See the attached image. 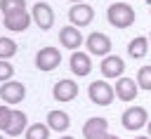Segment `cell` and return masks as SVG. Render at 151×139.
Here are the masks:
<instances>
[{
  "instance_id": "d6986e66",
  "label": "cell",
  "mask_w": 151,
  "mask_h": 139,
  "mask_svg": "<svg viewBox=\"0 0 151 139\" xmlns=\"http://www.w3.org/2000/svg\"><path fill=\"white\" fill-rule=\"evenodd\" d=\"M26 139H50V127L45 123H33L26 127Z\"/></svg>"
},
{
  "instance_id": "9c48e42d",
  "label": "cell",
  "mask_w": 151,
  "mask_h": 139,
  "mask_svg": "<svg viewBox=\"0 0 151 139\" xmlns=\"http://www.w3.org/2000/svg\"><path fill=\"white\" fill-rule=\"evenodd\" d=\"M106 134H109V120L106 118L94 115V118L85 120V125H83V137L85 139H106Z\"/></svg>"
},
{
  "instance_id": "f1b7e54d",
  "label": "cell",
  "mask_w": 151,
  "mask_h": 139,
  "mask_svg": "<svg viewBox=\"0 0 151 139\" xmlns=\"http://www.w3.org/2000/svg\"><path fill=\"white\" fill-rule=\"evenodd\" d=\"M71 2H83V0H71Z\"/></svg>"
},
{
  "instance_id": "f546056e",
  "label": "cell",
  "mask_w": 151,
  "mask_h": 139,
  "mask_svg": "<svg viewBox=\"0 0 151 139\" xmlns=\"http://www.w3.org/2000/svg\"><path fill=\"white\" fill-rule=\"evenodd\" d=\"M149 42H151V33H149Z\"/></svg>"
},
{
  "instance_id": "ac0fdd59",
  "label": "cell",
  "mask_w": 151,
  "mask_h": 139,
  "mask_svg": "<svg viewBox=\"0 0 151 139\" xmlns=\"http://www.w3.org/2000/svg\"><path fill=\"white\" fill-rule=\"evenodd\" d=\"M146 52H149V40H146L144 35H137V38L130 40V45H127V57H132V59H144Z\"/></svg>"
},
{
  "instance_id": "5b68a950",
  "label": "cell",
  "mask_w": 151,
  "mask_h": 139,
  "mask_svg": "<svg viewBox=\"0 0 151 139\" xmlns=\"http://www.w3.org/2000/svg\"><path fill=\"white\" fill-rule=\"evenodd\" d=\"M85 45H87V52H90L92 57H106V54H111V47H113L111 38H109L106 33H99V31L90 33V35L85 38Z\"/></svg>"
},
{
  "instance_id": "8fae6325",
  "label": "cell",
  "mask_w": 151,
  "mask_h": 139,
  "mask_svg": "<svg viewBox=\"0 0 151 139\" xmlns=\"http://www.w3.org/2000/svg\"><path fill=\"white\" fill-rule=\"evenodd\" d=\"M2 24H5L7 31H12V33H21V31L28 28V24H31V14H28L26 9L9 12V14H2Z\"/></svg>"
},
{
  "instance_id": "7402d4cb",
  "label": "cell",
  "mask_w": 151,
  "mask_h": 139,
  "mask_svg": "<svg viewBox=\"0 0 151 139\" xmlns=\"http://www.w3.org/2000/svg\"><path fill=\"white\" fill-rule=\"evenodd\" d=\"M19 9H26V0H0V14H9Z\"/></svg>"
},
{
  "instance_id": "52a82bcc",
  "label": "cell",
  "mask_w": 151,
  "mask_h": 139,
  "mask_svg": "<svg viewBox=\"0 0 151 139\" xmlns=\"http://www.w3.org/2000/svg\"><path fill=\"white\" fill-rule=\"evenodd\" d=\"M31 19L38 24L40 31H50L54 26V9L47 2H35L33 9H31Z\"/></svg>"
},
{
  "instance_id": "30bf717a",
  "label": "cell",
  "mask_w": 151,
  "mask_h": 139,
  "mask_svg": "<svg viewBox=\"0 0 151 139\" xmlns=\"http://www.w3.org/2000/svg\"><path fill=\"white\" fill-rule=\"evenodd\" d=\"M52 97H54L57 101H73V99L78 97V82L71 80V78L57 80L54 87H52Z\"/></svg>"
},
{
  "instance_id": "4316f807",
  "label": "cell",
  "mask_w": 151,
  "mask_h": 139,
  "mask_svg": "<svg viewBox=\"0 0 151 139\" xmlns=\"http://www.w3.org/2000/svg\"><path fill=\"white\" fill-rule=\"evenodd\" d=\"M59 139H76V137H68V134H64V137H59Z\"/></svg>"
},
{
  "instance_id": "4dcf8cb0",
  "label": "cell",
  "mask_w": 151,
  "mask_h": 139,
  "mask_svg": "<svg viewBox=\"0 0 151 139\" xmlns=\"http://www.w3.org/2000/svg\"><path fill=\"white\" fill-rule=\"evenodd\" d=\"M0 139H5V137H2V134H0Z\"/></svg>"
},
{
  "instance_id": "7a4b0ae2",
  "label": "cell",
  "mask_w": 151,
  "mask_h": 139,
  "mask_svg": "<svg viewBox=\"0 0 151 139\" xmlns=\"http://www.w3.org/2000/svg\"><path fill=\"white\" fill-rule=\"evenodd\" d=\"M87 97H90V101L97 104V106H109V104H113L116 92H113V85H109L106 78H104V80H92V82H90Z\"/></svg>"
},
{
  "instance_id": "7c38bea8",
  "label": "cell",
  "mask_w": 151,
  "mask_h": 139,
  "mask_svg": "<svg viewBox=\"0 0 151 139\" xmlns=\"http://www.w3.org/2000/svg\"><path fill=\"white\" fill-rule=\"evenodd\" d=\"M99 68H101V75H104V78H120L123 71H125V61H123L118 54H106V57L101 59Z\"/></svg>"
},
{
  "instance_id": "5bb4252c",
  "label": "cell",
  "mask_w": 151,
  "mask_h": 139,
  "mask_svg": "<svg viewBox=\"0 0 151 139\" xmlns=\"http://www.w3.org/2000/svg\"><path fill=\"white\" fill-rule=\"evenodd\" d=\"M113 92H116V97H118L120 101H132V99L137 97V80L120 75V78H116Z\"/></svg>"
},
{
  "instance_id": "83f0119b",
  "label": "cell",
  "mask_w": 151,
  "mask_h": 139,
  "mask_svg": "<svg viewBox=\"0 0 151 139\" xmlns=\"http://www.w3.org/2000/svg\"><path fill=\"white\" fill-rule=\"evenodd\" d=\"M134 139H151V137H149V134H146V137H134Z\"/></svg>"
},
{
  "instance_id": "4fadbf2b",
  "label": "cell",
  "mask_w": 151,
  "mask_h": 139,
  "mask_svg": "<svg viewBox=\"0 0 151 139\" xmlns=\"http://www.w3.org/2000/svg\"><path fill=\"white\" fill-rule=\"evenodd\" d=\"M83 33H80V28H76V26H64L61 31H59V42H61V47H66V49H71V52H76L80 45H83Z\"/></svg>"
},
{
  "instance_id": "1f68e13d",
  "label": "cell",
  "mask_w": 151,
  "mask_h": 139,
  "mask_svg": "<svg viewBox=\"0 0 151 139\" xmlns=\"http://www.w3.org/2000/svg\"><path fill=\"white\" fill-rule=\"evenodd\" d=\"M149 9H151V5H149Z\"/></svg>"
},
{
  "instance_id": "ffe728a7",
  "label": "cell",
  "mask_w": 151,
  "mask_h": 139,
  "mask_svg": "<svg viewBox=\"0 0 151 139\" xmlns=\"http://www.w3.org/2000/svg\"><path fill=\"white\" fill-rule=\"evenodd\" d=\"M14 54H17V42H14L12 38L0 35V59H9V57H14Z\"/></svg>"
},
{
  "instance_id": "3957f363",
  "label": "cell",
  "mask_w": 151,
  "mask_h": 139,
  "mask_svg": "<svg viewBox=\"0 0 151 139\" xmlns=\"http://www.w3.org/2000/svg\"><path fill=\"white\" fill-rule=\"evenodd\" d=\"M120 123H123V127H125L127 132H137V130L146 127L149 113H146L144 106H130V108H125V113L120 115Z\"/></svg>"
},
{
  "instance_id": "9a60e30c",
  "label": "cell",
  "mask_w": 151,
  "mask_h": 139,
  "mask_svg": "<svg viewBox=\"0 0 151 139\" xmlns=\"http://www.w3.org/2000/svg\"><path fill=\"white\" fill-rule=\"evenodd\" d=\"M68 66H71V73L73 75H90V71H92V59L85 54V52H73L71 57H68Z\"/></svg>"
},
{
  "instance_id": "277c9868",
  "label": "cell",
  "mask_w": 151,
  "mask_h": 139,
  "mask_svg": "<svg viewBox=\"0 0 151 139\" xmlns=\"http://www.w3.org/2000/svg\"><path fill=\"white\" fill-rule=\"evenodd\" d=\"M61 64V52L57 47H42L35 52V68L42 71V73H50L54 71L57 66Z\"/></svg>"
},
{
  "instance_id": "484cf974",
  "label": "cell",
  "mask_w": 151,
  "mask_h": 139,
  "mask_svg": "<svg viewBox=\"0 0 151 139\" xmlns=\"http://www.w3.org/2000/svg\"><path fill=\"white\" fill-rule=\"evenodd\" d=\"M106 139H118V137L116 134H106Z\"/></svg>"
},
{
  "instance_id": "8992f818",
  "label": "cell",
  "mask_w": 151,
  "mask_h": 139,
  "mask_svg": "<svg viewBox=\"0 0 151 139\" xmlns=\"http://www.w3.org/2000/svg\"><path fill=\"white\" fill-rule=\"evenodd\" d=\"M92 19H94V9H92L87 2H73V5H71V9H68V21H71V26L83 28V26L92 24Z\"/></svg>"
},
{
  "instance_id": "2e32d148",
  "label": "cell",
  "mask_w": 151,
  "mask_h": 139,
  "mask_svg": "<svg viewBox=\"0 0 151 139\" xmlns=\"http://www.w3.org/2000/svg\"><path fill=\"white\" fill-rule=\"evenodd\" d=\"M45 125H47L52 132H66V130L71 127V118H68V113H64V111H50Z\"/></svg>"
},
{
  "instance_id": "e0dca14e",
  "label": "cell",
  "mask_w": 151,
  "mask_h": 139,
  "mask_svg": "<svg viewBox=\"0 0 151 139\" xmlns=\"http://www.w3.org/2000/svg\"><path fill=\"white\" fill-rule=\"evenodd\" d=\"M26 127H28L26 113H24V111H12V118H9V125L5 127V132H7L9 137H19V134L26 132Z\"/></svg>"
},
{
  "instance_id": "ba28073f",
  "label": "cell",
  "mask_w": 151,
  "mask_h": 139,
  "mask_svg": "<svg viewBox=\"0 0 151 139\" xmlns=\"http://www.w3.org/2000/svg\"><path fill=\"white\" fill-rule=\"evenodd\" d=\"M24 97H26L24 82H19V80H5L0 85V99L5 104H19V101H24Z\"/></svg>"
},
{
  "instance_id": "d4e9b609",
  "label": "cell",
  "mask_w": 151,
  "mask_h": 139,
  "mask_svg": "<svg viewBox=\"0 0 151 139\" xmlns=\"http://www.w3.org/2000/svg\"><path fill=\"white\" fill-rule=\"evenodd\" d=\"M146 132H149V137H151V118H149V123H146Z\"/></svg>"
},
{
  "instance_id": "6da1fadb",
  "label": "cell",
  "mask_w": 151,
  "mask_h": 139,
  "mask_svg": "<svg viewBox=\"0 0 151 139\" xmlns=\"http://www.w3.org/2000/svg\"><path fill=\"white\" fill-rule=\"evenodd\" d=\"M106 19L113 28H130L134 24V9L127 2H113L106 9Z\"/></svg>"
},
{
  "instance_id": "d6a6232c",
  "label": "cell",
  "mask_w": 151,
  "mask_h": 139,
  "mask_svg": "<svg viewBox=\"0 0 151 139\" xmlns=\"http://www.w3.org/2000/svg\"><path fill=\"white\" fill-rule=\"evenodd\" d=\"M0 21H2V16H0Z\"/></svg>"
},
{
  "instance_id": "cb8c5ba5",
  "label": "cell",
  "mask_w": 151,
  "mask_h": 139,
  "mask_svg": "<svg viewBox=\"0 0 151 139\" xmlns=\"http://www.w3.org/2000/svg\"><path fill=\"white\" fill-rule=\"evenodd\" d=\"M9 118H12V108H7V104L0 106V130L5 132V127L9 125Z\"/></svg>"
},
{
  "instance_id": "603a6c76",
  "label": "cell",
  "mask_w": 151,
  "mask_h": 139,
  "mask_svg": "<svg viewBox=\"0 0 151 139\" xmlns=\"http://www.w3.org/2000/svg\"><path fill=\"white\" fill-rule=\"evenodd\" d=\"M12 75H14V66L9 64V59H0V82L12 80Z\"/></svg>"
},
{
  "instance_id": "44dd1931",
  "label": "cell",
  "mask_w": 151,
  "mask_h": 139,
  "mask_svg": "<svg viewBox=\"0 0 151 139\" xmlns=\"http://www.w3.org/2000/svg\"><path fill=\"white\" fill-rule=\"evenodd\" d=\"M137 87L151 92V66H142L137 71Z\"/></svg>"
}]
</instances>
